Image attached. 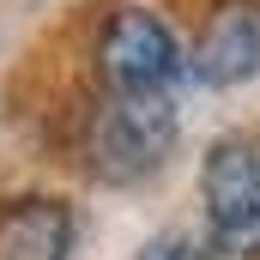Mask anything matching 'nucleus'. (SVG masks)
<instances>
[{"label":"nucleus","mask_w":260,"mask_h":260,"mask_svg":"<svg viewBox=\"0 0 260 260\" xmlns=\"http://www.w3.org/2000/svg\"><path fill=\"white\" fill-rule=\"evenodd\" d=\"M188 73L206 91H236L260 79V0H218L206 12L188 49Z\"/></svg>","instance_id":"4"},{"label":"nucleus","mask_w":260,"mask_h":260,"mask_svg":"<svg viewBox=\"0 0 260 260\" xmlns=\"http://www.w3.org/2000/svg\"><path fill=\"white\" fill-rule=\"evenodd\" d=\"M182 139L176 97H133V91H103L85 127V170L103 188H139L151 182Z\"/></svg>","instance_id":"1"},{"label":"nucleus","mask_w":260,"mask_h":260,"mask_svg":"<svg viewBox=\"0 0 260 260\" xmlns=\"http://www.w3.org/2000/svg\"><path fill=\"white\" fill-rule=\"evenodd\" d=\"M97 79L103 91H133V97H176L188 73V43L176 24L151 6H115L109 24L97 30Z\"/></svg>","instance_id":"2"},{"label":"nucleus","mask_w":260,"mask_h":260,"mask_svg":"<svg viewBox=\"0 0 260 260\" xmlns=\"http://www.w3.org/2000/svg\"><path fill=\"white\" fill-rule=\"evenodd\" d=\"M133 260H224V254L212 248V236H194V230H164V236H151Z\"/></svg>","instance_id":"6"},{"label":"nucleus","mask_w":260,"mask_h":260,"mask_svg":"<svg viewBox=\"0 0 260 260\" xmlns=\"http://www.w3.org/2000/svg\"><path fill=\"white\" fill-rule=\"evenodd\" d=\"M206 236L224 260H260V139L218 133L200 157Z\"/></svg>","instance_id":"3"},{"label":"nucleus","mask_w":260,"mask_h":260,"mask_svg":"<svg viewBox=\"0 0 260 260\" xmlns=\"http://www.w3.org/2000/svg\"><path fill=\"white\" fill-rule=\"evenodd\" d=\"M79 212L61 194H18L0 206V260H73Z\"/></svg>","instance_id":"5"}]
</instances>
